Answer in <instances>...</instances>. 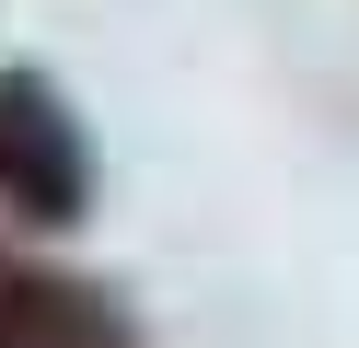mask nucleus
Instances as JSON below:
<instances>
[{
	"mask_svg": "<svg viewBox=\"0 0 359 348\" xmlns=\"http://www.w3.org/2000/svg\"><path fill=\"white\" fill-rule=\"evenodd\" d=\"M0 209L24 232H70L93 209V139L47 70H0Z\"/></svg>",
	"mask_w": 359,
	"mask_h": 348,
	"instance_id": "obj_1",
	"label": "nucleus"
},
{
	"mask_svg": "<svg viewBox=\"0 0 359 348\" xmlns=\"http://www.w3.org/2000/svg\"><path fill=\"white\" fill-rule=\"evenodd\" d=\"M0 337L12 348H140V325H128V302L93 290V278L35 267V255H0Z\"/></svg>",
	"mask_w": 359,
	"mask_h": 348,
	"instance_id": "obj_2",
	"label": "nucleus"
},
{
	"mask_svg": "<svg viewBox=\"0 0 359 348\" xmlns=\"http://www.w3.org/2000/svg\"><path fill=\"white\" fill-rule=\"evenodd\" d=\"M0 348H12V337H0Z\"/></svg>",
	"mask_w": 359,
	"mask_h": 348,
	"instance_id": "obj_3",
	"label": "nucleus"
}]
</instances>
